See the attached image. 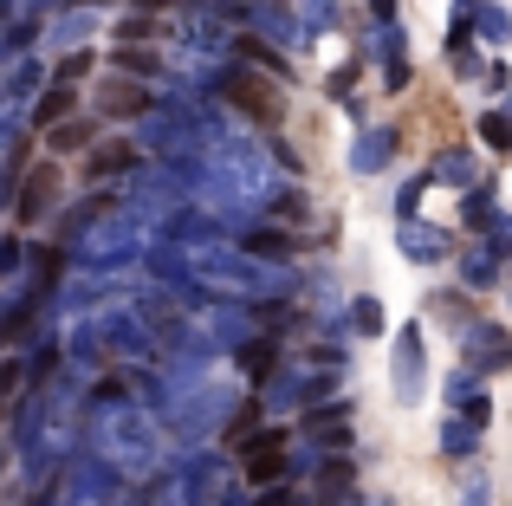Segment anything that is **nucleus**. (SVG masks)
Instances as JSON below:
<instances>
[{"label": "nucleus", "mask_w": 512, "mask_h": 506, "mask_svg": "<svg viewBox=\"0 0 512 506\" xmlns=\"http://www.w3.org/2000/svg\"><path fill=\"white\" fill-rule=\"evenodd\" d=\"M480 39H487V46H506V39H512V20H506V13L500 7H487V0H480Z\"/></svg>", "instance_id": "obj_26"}, {"label": "nucleus", "mask_w": 512, "mask_h": 506, "mask_svg": "<svg viewBox=\"0 0 512 506\" xmlns=\"http://www.w3.org/2000/svg\"><path fill=\"white\" fill-rule=\"evenodd\" d=\"M487 247L493 253H512V215H493L487 221Z\"/></svg>", "instance_id": "obj_34"}, {"label": "nucleus", "mask_w": 512, "mask_h": 506, "mask_svg": "<svg viewBox=\"0 0 512 506\" xmlns=\"http://www.w3.org/2000/svg\"><path fill=\"white\" fill-rule=\"evenodd\" d=\"M234 357H240V377L247 383H266L279 370V344H273V331H253L247 344H234Z\"/></svg>", "instance_id": "obj_11"}, {"label": "nucleus", "mask_w": 512, "mask_h": 506, "mask_svg": "<svg viewBox=\"0 0 512 506\" xmlns=\"http://www.w3.org/2000/svg\"><path fill=\"white\" fill-rule=\"evenodd\" d=\"M389 377H396L402 403H422V377H428V338H422V325H402L396 331V364H389Z\"/></svg>", "instance_id": "obj_3"}, {"label": "nucleus", "mask_w": 512, "mask_h": 506, "mask_svg": "<svg viewBox=\"0 0 512 506\" xmlns=\"http://www.w3.org/2000/svg\"><path fill=\"white\" fill-rule=\"evenodd\" d=\"M111 208H117V202H111V189H104V182H98V189H91L85 202H72V208H65V215H59V234H65V241H85V234L98 228V221L111 215Z\"/></svg>", "instance_id": "obj_9"}, {"label": "nucleus", "mask_w": 512, "mask_h": 506, "mask_svg": "<svg viewBox=\"0 0 512 506\" xmlns=\"http://www.w3.org/2000/svg\"><path fill=\"white\" fill-rule=\"evenodd\" d=\"M318 487L350 494V487H357V461H344V448H331V461H318Z\"/></svg>", "instance_id": "obj_19"}, {"label": "nucleus", "mask_w": 512, "mask_h": 506, "mask_svg": "<svg viewBox=\"0 0 512 506\" xmlns=\"http://www.w3.org/2000/svg\"><path fill=\"white\" fill-rule=\"evenodd\" d=\"M98 104H104V117H150L156 111V98H150V91H137V85H104Z\"/></svg>", "instance_id": "obj_14"}, {"label": "nucleus", "mask_w": 512, "mask_h": 506, "mask_svg": "<svg viewBox=\"0 0 512 506\" xmlns=\"http://www.w3.org/2000/svg\"><path fill=\"white\" fill-rule=\"evenodd\" d=\"M474 435H480V422H467V416H454L448 422V429H441V455H454V461H467V455H474Z\"/></svg>", "instance_id": "obj_20"}, {"label": "nucleus", "mask_w": 512, "mask_h": 506, "mask_svg": "<svg viewBox=\"0 0 512 506\" xmlns=\"http://www.w3.org/2000/svg\"><path fill=\"white\" fill-rule=\"evenodd\" d=\"M428 182H435V176H415V182H402V195H396V215H402V221L415 215V202H422V189H428Z\"/></svg>", "instance_id": "obj_33"}, {"label": "nucleus", "mask_w": 512, "mask_h": 506, "mask_svg": "<svg viewBox=\"0 0 512 506\" xmlns=\"http://www.w3.org/2000/svg\"><path fill=\"white\" fill-rule=\"evenodd\" d=\"M389 156H396V130H363L357 150H350V169L357 176H370V169H383Z\"/></svg>", "instance_id": "obj_13"}, {"label": "nucleus", "mask_w": 512, "mask_h": 506, "mask_svg": "<svg viewBox=\"0 0 512 506\" xmlns=\"http://www.w3.org/2000/svg\"><path fill=\"white\" fill-rule=\"evenodd\" d=\"M65 111H72V85H59V78H52V91H39V104H33V130H52Z\"/></svg>", "instance_id": "obj_18"}, {"label": "nucleus", "mask_w": 512, "mask_h": 506, "mask_svg": "<svg viewBox=\"0 0 512 506\" xmlns=\"http://www.w3.org/2000/svg\"><path fill=\"white\" fill-rule=\"evenodd\" d=\"M376 20H396V0H376Z\"/></svg>", "instance_id": "obj_40"}, {"label": "nucleus", "mask_w": 512, "mask_h": 506, "mask_svg": "<svg viewBox=\"0 0 512 506\" xmlns=\"http://www.w3.org/2000/svg\"><path fill=\"white\" fill-rule=\"evenodd\" d=\"M39 85H46V65H39V59H13V72H7V98H33Z\"/></svg>", "instance_id": "obj_22"}, {"label": "nucleus", "mask_w": 512, "mask_h": 506, "mask_svg": "<svg viewBox=\"0 0 512 506\" xmlns=\"http://www.w3.org/2000/svg\"><path fill=\"white\" fill-rule=\"evenodd\" d=\"M350 325H357L363 338H376V331H383V305H376V299H357V305H350Z\"/></svg>", "instance_id": "obj_29"}, {"label": "nucleus", "mask_w": 512, "mask_h": 506, "mask_svg": "<svg viewBox=\"0 0 512 506\" xmlns=\"http://www.w3.org/2000/svg\"><path fill=\"white\" fill-rule=\"evenodd\" d=\"M247 78H253L247 65H227V72H214V85H221V98H234L260 130L279 124V98H273V91H260V85H247Z\"/></svg>", "instance_id": "obj_4"}, {"label": "nucleus", "mask_w": 512, "mask_h": 506, "mask_svg": "<svg viewBox=\"0 0 512 506\" xmlns=\"http://www.w3.org/2000/svg\"><path fill=\"white\" fill-rule=\"evenodd\" d=\"M98 455L124 474H156L163 468V416L137 403H111L98 422Z\"/></svg>", "instance_id": "obj_1"}, {"label": "nucleus", "mask_w": 512, "mask_h": 506, "mask_svg": "<svg viewBox=\"0 0 512 506\" xmlns=\"http://www.w3.org/2000/svg\"><path fill=\"white\" fill-rule=\"evenodd\" d=\"M26 7H52V0H26Z\"/></svg>", "instance_id": "obj_41"}, {"label": "nucleus", "mask_w": 512, "mask_h": 506, "mask_svg": "<svg viewBox=\"0 0 512 506\" xmlns=\"http://www.w3.org/2000/svg\"><path fill=\"white\" fill-rule=\"evenodd\" d=\"M137 156H143V143H111V150H91V163H85V176L91 182H130L137 176Z\"/></svg>", "instance_id": "obj_8"}, {"label": "nucleus", "mask_w": 512, "mask_h": 506, "mask_svg": "<svg viewBox=\"0 0 512 506\" xmlns=\"http://www.w3.org/2000/svg\"><path fill=\"white\" fill-rule=\"evenodd\" d=\"M461 506H487V487L474 481V487H467V494H461Z\"/></svg>", "instance_id": "obj_39"}, {"label": "nucleus", "mask_w": 512, "mask_h": 506, "mask_svg": "<svg viewBox=\"0 0 512 506\" xmlns=\"http://www.w3.org/2000/svg\"><path fill=\"white\" fill-rule=\"evenodd\" d=\"M85 72H91V52H85V46H72L59 65H52V78H59V85H78Z\"/></svg>", "instance_id": "obj_28"}, {"label": "nucleus", "mask_w": 512, "mask_h": 506, "mask_svg": "<svg viewBox=\"0 0 512 506\" xmlns=\"http://www.w3.org/2000/svg\"><path fill=\"white\" fill-rule=\"evenodd\" d=\"M260 506H305V500H299V487L273 481V487H266V500H260Z\"/></svg>", "instance_id": "obj_38"}, {"label": "nucleus", "mask_w": 512, "mask_h": 506, "mask_svg": "<svg viewBox=\"0 0 512 506\" xmlns=\"http://www.w3.org/2000/svg\"><path fill=\"white\" fill-rule=\"evenodd\" d=\"M240 65H253V72H266V78H286V52L279 46H266V39H240Z\"/></svg>", "instance_id": "obj_16"}, {"label": "nucleus", "mask_w": 512, "mask_h": 506, "mask_svg": "<svg viewBox=\"0 0 512 506\" xmlns=\"http://www.w3.org/2000/svg\"><path fill=\"white\" fill-rule=\"evenodd\" d=\"M195 331H208L214 344H247L253 338V318L234 312V305H208V299H201L195 305Z\"/></svg>", "instance_id": "obj_7"}, {"label": "nucleus", "mask_w": 512, "mask_h": 506, "mask_svg": "<svg viewBox=\"0 0 512 506\" xmlns=\"http://www.w3.org/2000/svg\"><path fill=\"white\" fill-rule=\"evenodd\" d=\"M461 416L487 429V422H493V403H487V390H474V396H467V403H461Z\"/></svg>", "instance_id": "obj_36"}, {"label": "nucleus", "mask_w": 512, "mask_h": 506, "mask_svg": "<svg viewBox=\"0 0 512 506\" xmlns=\"http://www.w3.org/2000/svg\"><path fill=\"white\" fill-rule=\"evenodd\" d=\"M344 422H350V403H344V396H338V403H325V409H305V429H318V435H331V429H344Z\"/></svg>", "instance_id": "obj_25"}, {"label": "nucleus", "mask_w": 512, "mask_h": 506, "mask_svg": "<svg viewBox=\"0 0 512 506\" xmlns=\"http://www.w3.org/2000/svg\"><path fill=\"white\" fill-rule=\"evenodd\" d=\"M91 33H98V13H91V7L59 13V26H52V39H59V46H85Z\"/></svg>", "instance_id": "obj_17"}, {"label": "nucleus", "mask_w": 512, "mask_h": 506, "mask_svg": "<svg viewBox=\"0 0 512 506\" xmlns=\"http://www.w3.org/2000/svg\"><path fill=\"white\" fill-rule=\"evenodd\" d=\"M46 137H52V150H85V143H91V124H59V130H46Z\"/></svg>", "instance_id": "obj_30"}, {"label": "nucleus", "mask_w": 512, "mask_h": 506, "mask_svg": "<svg viewBox=\"0 0 512 506\" xmlns=\"http://www.w3.org/2000/svg\"><path fill=\"white\" fill-rule=\"evenodd\" d=\"M493 273H500V253H493V247H474V253H467V260H461V279H467V286H493Z\"/></svg>", "instance_id": "obj_23"}, {"label": "nucleus", "mask_w": 512, "mask_h": 506, "mask_svg": "<svg viewBox=\"0 0 512 506\" xmlns=\"http://www.w3.org/2000/svg\"><path fill=\"white\" fill-rule=\"evenodd\" d=\"M461 357H467V370H480V377H493V370H512V338L500 325H474L461 338Z\"/></svg>", "instance_id": "obj_5"}, {"label": "nucleus", "mask_w": 512, "mask_h": 506, "mask_svg": "<svg viewBox=\"0 0 512 506\" xmlns=\"http://www.w3.org/2000/svg\"><path fill=\"white\" fill-rule=\"evenodd\" d=\"M428 176L448 182V189H467V182H480V163H474V150H441L435 163H428Z\"/></svg>", "instance_id": "obj_15"}, {"label": "nucleus", "mask_w": 512, "mask_h": 506, "mask_svg": "<svg viewBox=\"0 0 512 506\" xmlns=\"http://www.w3.org/2000/svg\"><path fill=\"white\" fill-rule=\"evenodd\" d=\"M480 143H487V150H512V117L487 111V117H480Z\"/></svg>", "instance_id": "obj_27"}, {"label": "nucleus", "mask_w": 512, "mask_h": 506, "mask_svg": "<svg viewBox=\"0 0 512 506\" xmlns=\"http://www.w3.org/2000/svg\"><path fill=\"white\" fill-rule=\"evenodd\" d=\"M20 383H26V364H20V357H7V364H0V403H13V396H26Z\"/></svg>", "instance_id": "obj_31"}, {"label": "nucleus", "mask_w": 512, "mask_h": 506, "mask_svg": "<svg viewBox=\"0 0 512 506\" xmlns=\"http://www.w3.org/2000/svg\"><path fill=\"white\" fill-rule=\"evenodd\" d=\"M150 33H156L150 13H130V20H117V39H150Z\"/></svg>", "instance_id": "obj_35"}, {"label": "nucleus", "mask_w": 512, "mask_h": 506, "mask_svg": "<svg viewBox=\"0 0 512 506\" xmlns=\"http://www.w3.org/2000/svg\"><path fill=\"white\" fill-rule=\"evenodd\" d=\"M143 221L137 215H124V221H98V228L78 241V260L85 266H137V260H150V247H143Z\"/></svg>", "instance_id": "obj_2"}, {"label": "nucleus", "mask_w": 512, "mask_h": 506, "mask_svg": "<svg viewBox=\"0 0 512 506\" xmlns=\"http://www.w3.org/2000/svg\"><path fill=\"white\" fill-rule=\"evenodd\" d=\"M247 487H266V481H279V474H286V435L279 429H260V435H247Z\"/></svg>", "instance_id": "obj_6"}, {"label": "nucleus", "mask_w": 512, "mask_h": 506, "mask_svg": "<svg viewBox=\"0 0 512 506\" xmlns=\"http://www.w3.org/2000/svg\"><path fill=\"white\" fill-rule=\"evenodd\" d=\"M396 241H402V253H409V260H422V266H435V260H448V234H441V228H428V221H402V234H396Z\"/></svg>", "instance_id": "obj_12"}, {"label": "nucleus", "mask_w": 512, "mask_h": 506, "mask_svg": "<svg viewBox=\"0 0 512 506\" xmlns=\"http://www.w3.org/2000/svg\"><path fill=\"white\" fill-rule=\"evenodd\" d=\"M292 13H299L305 33H331L338 26V0H292Z\"/></svg>", "instance_id": "obj_21"}, {"label": "nucleus", "mask_w": 512, "mask_h": 506, "mask_svg": "<svg viewBox=\"0 0 512 506\" xmlns=\"http://www.w3.org/2000/svg\"><path fill=\"white\" fill-rule=\"evenodd\" d=\"M467 221H480V228L493 221V189H487V182H480V189H467Z\"/></svg>", "instance_id": "obj_32"}, {"label": "nucleus", "mask_w": 512, "mask_h": 506, "mask_svg": "<svg viewBox=\"0 0 512 506\" xmlns=\"http://www.w3.org/2000/svg\"><path fill=\"white\" fill-rule=\"evenodd\" d=\"M20 260H26V247L7 234V241H0V279H13V273H20Z\"/></svg>", "instance_id": "obj_37"}, {"label": "nucleus", "mask_w": 512, "mask_h": 506, "mask_svg": "<svg viewBox=\"0 0 512 506\" xmlns=\"http://www.w3.org/2000/svg\"><path fill=\"white\" fill-rule=\"evenodd\" d=\"M240 247H247V253H260V260H286V253H292V234H279V228H253Z\"/></svg>", "instance_id": "obj_24"}, {"label": "nucleus", "mask_w": 512, "mask_h": 506, "mask_svg": "<svg viewBox=\"0 0 512 506\" xmlns=\"http://www.w3.org/2000/svg\"><path fill=\"white\" fill-rule=\"evenodd\" d=\"M52 195H59V169H52V163H39L33 176H26L20 202H13V208H20V221H26V228H33V221H46V215H52Z\"/></svg>", "instance_id": "obj_10"}]
</instances>
